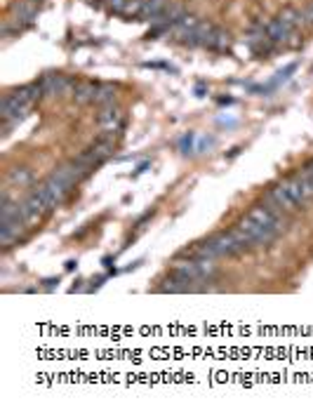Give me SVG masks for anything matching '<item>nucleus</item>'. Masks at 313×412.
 I'll return each mask as SVG.
<instances>
[{"mask_svg":"<svg viewBox=\"0 0 313 412\" xmlns=\"http://www.w3.org/2000/svg\"><path fill=\"white\" fill-rule=\"evenodd\" d=\"M38 97H43V90L41 85H27V87H19L15 92L5 94L3 97V120H5V127H10L12 123H19V120L24 118L31 106L38 101Z\"/></svg>","mask_w":313,"mask_h":412,"instance_id":"obj_1","label":"nucleus"},{"mask_svg":"<svg viewBox=\"0 0 313 412\" xmlns=\"http://www.w3.org/2000/svg\"><path fill=\"white\" fill-rule=\"evenodd\" d=\"M245 241L238 231H228V234H219L214 238H210L208 243H203L201 248L196 250L198 257H205V260H214V257H231V255H240L242 250H247Z\"/></svg>","mask_w":313,"mask_h":412,"instance_id":"obj_2","label":"nucleus"},{"mask_svg":"<svg viewBox=\"0 0 313 412\" xmlns=\"http://www.w3.org/2000/svg\"><path fill=\"white\" fill-rule=\"evenodd\" d=\"M172 274L189 283H198L208 278L210 274H214V264L212 260H205V257H198V260H175L172 262Z\"/></svg>","mask_w":313,"mask_h":412,"instance_id":"obj_3","label":"nucleus"},{"mask_svg":"<svg viewBox=\"0 0 313 412\" xmlns=\"http://www.w3.org/2000/svg\"><path fill=\"white\" fill-rule=\"evenodd\" d=\"M48 212H52V210H50V205L43 201V196L38 191H34L27 201L22 203V217H24V222H27V227H36V224H41L43 217L48 215Z\"/></svg>","mask_w":313,"mask_h":412,"instance_id":"obj_4","label":"nucleus"},{"mask_svg":"<svg viewBox=\"0 0 313 412\" xmlns=\"http://www.w3.org/2000/svg\"><path fill=\"white\" fill-rule=\"evenodd\" d=\"M43 90V97H57V94H73L75 83L66 76H45V78L38 83Z\"/></svg>","mask_w":313,"mask_h":412,"instance_id":"obj_5","label":"nucleus"},{"mask_svg":"<svg viewBox=\"0 0 313 412\" xmlns=\"http://www.w3.org/2000/svg\"><path fill=\"white\" fill-rule=\"evenodd\" d=\"M99 127L108 134H120V130H123L125 125V115L123 111H120L118 106H101V113H99Z\"/></svg>","mask_w":313,"mask_h":412,"instance_id":"obj_6","label":"nucleus"},{"mask_svg":"<svg viewBox=\"0 0 313 412\" xmlns=\"http://www.w3.org/2000/svg\"><path fill=\"white\" fill-rule=\"evenodd\" d=\"M198 24H201V19H196L194 15H184L182 19H179V22L172 24L168 34L175 38V41H187L189 43V38L196 34Z\"/></svg>","mask_w":313,"mask_h":412,"instance_id":"obj_7","label":"nucleus"},{"mask_svg":"<svg viewBox=\"0 0 313 412\" xmlns=\"http://www.w3.org/2000/svg\"><path fill=\"white\" fill-rule=\"evenodd\" d=\"M278 19H280V24H283L285 31H287V34H290V36L295 34V31L304 24V15H302V12H299V10H295V8H287V10H283V12H280V15H278Z\"/></svg>","mask_w":313,"mask_h":412,"instance_id":"obj_8","label":"nucleus"},{"mask_svg":"<svg viewBox=\"0 0 313 412\" xmlns=\"http://www.w3.org/2000/svg\"><path fill=\"white\" fill-rule=\"evenodd\" d=\"M97 87L94 83H75L73 87V99L78 101V104H87V101H94V97H97Z\"/></svg>","mask_w":313,"mask_h":412,"instance_id":"obj_9","label":"nucleus"},{"mask_svg":"<svg viewBox=\"0 0 313 412\" xmlns=\"http://www.w3.org/2000/svg\"><path fill=\"white\" fill-rule=\"evenodd\" d=\"M228 45H231V36H228L226 31L212 27V31H210V36L205 41V48H210V50H228Z\"/></svg>","mask_w":313,"mask_h":412,"instance_id":"obj_10","label":"nucleus"},{"mask_svg":"<svg viewBox=\"0 0 313 412\" xmlns=\"http://www.w3.org/2000/svg\"><path fill=\"white\" fill-rule=\"evenodd\" d=\"M168 8V0H144V10H142V19L146 22H153L158 19Z\"/></svg>","mask_w":313,"mask_h":412,"instance_id":"obj_11","label":"nucleus"},{"mask_svg":"<svg viewBox=\"0 0 313 412\" xmlns=\"http://www.w3.org/2000/svg\"><path fill=\"white\" fill-rule=\"evenodd\" d=\"M113 101H116V87H113V85H99L97 87V97H94V104L111 106Z\"/></svg>","mask_w":313,"mask_h":412,"instance_id":"obj_12","label":"nucleus"},{"mask_svg":"<svg viewBox=\"0 0 313 412\" xmlns=\"http://www.w3.org/2000/svg\"><path fill=\"white\" fill-rule=\"evenodd\" d=\"M142 10H144V0H127L120 15L123 17H142Z\"/></svg>","mask_w":313,"mask_h":412,"instance_id":"obj_13","label":"nucleus"},{"mask_svg":"<svg viewBox=\"0 0 313 412\" xmlns=\"http://www.w3.org/2000/svg\"><path fill=\"white\" fill-rule=\"evenodd\" d=\"M12 182H19V184H29L31 182V172L29 170H15L10 175Z\"/></svg>","mask_w":313,"mask_h":412,"instance_id":"obj_14","label":"nucleus"},{"mask_svg":"<svg viewBox=\"0 0 313 412\" xmlns=\"http://www.w3.org/2000/svg\"><path fill=\"white\" fill-rule=\"evenodd\" d=\"M304 24H306V27H313V3L304 12Z\"/></svg>","mask_w":313,"mask_h":412,"instance_id":"obj_15","label":"nucleus"}]
</instances>
